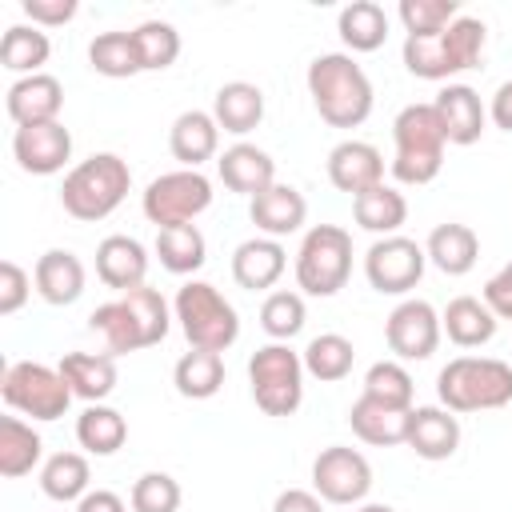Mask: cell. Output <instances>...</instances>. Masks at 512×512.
<instances>
[{
    "label": "cell",
    "mask_w": 512,
    "mask_h": 512,
    "mask_svg": "<svg viewBox=\"0 0 512 512\" xmlns=\"http://www.w3.org/2000/svg\"><path fill=\"white\" fill-rule=\"evenodd\" d=\"M488 120L504 132H512V80H504L496 92H492V104H488Z\"/></svg>",
    "instance_id": "cell-50"
},
{
    "label": "cell",
    "mask_w": 512,
    "mask_h": 512,
    "mask_svg": "<svg viewBox=\"0 0 512 512\" xmlns=\"http://www.w3.org/2000/svg\"><path fill=\"white\" fill-rule=\"evenodd\" d=\"M132 40H136V52H140V68L144 72H164L180 56V32L168 20H144V24H136L132 28Z\"/></svg>",
    "instance_id": "cell-42"
},
{
    "label": "cell",
    "mask_w": 512,
    "mask_h": 512,
    "mask_svg": "<svg viewBox=\"0 0 512 512\" xmlns=\"http://www.w3.org/2000/svg\"><path fill=\"white\" fill-rule=\"evenodd\" d=\"M284 268H288V252L272 236H252V240L236 244V252H232V280L248 292L272 288L284 276Z\"/></svg>",
    "instance_id": "cell-23"
},
{
    "label": "cell",
    "mask_w": 512,
    "mask_h": 512,
    "mask_svg": "<svg viewBox=\"0 0 512 512\" xmlns=\"http://www.w3.org/2000/svg\"><path fill=\"white\" fill-rule=\"evenodd\" d=\"M484 304L492 308L496 320H512V264L496 268V272L484 280Z\"/></svg>",
    "instance_id": "cell-48"
},
{
    "label": "cell",
    "mask_w": 512,
    "mask_h": 512,
    "mask_svg": "<svg viewBox=\"0 0 512 512\" xmlns=\"http://www.w3.org/2000/svg\"><path fill=\"white\" fill-rule=\"evenodd\" d=\"M436 396L448 412H492L512 404V364L496 356H456L436 376Z\"/></svg>",
    "instance_id": "cell-5"
},
{
    "label": "cell",
    "mask_w": 512,
    "mask_h": 512,
    "mask_svg": "<svg viewBox=\"0 0 512 512\" xmlns=\"http://www.w3.org/2000/svg\"><path fill=\"white\" fill-rule=\"evenodd\" d=\"M420 460H448L460 448V420L444 404H424L412 408L408 416V440H404Z\"/></svg>",
    "instance_id": "cell-21"
},
{
    "label": "cell",
    "mask_w": 512,
    "mask_h": 512,
    "mask_svg": "<svg viewBox=\"0 0 512 512\" xmlns=\"http://www.w3.org/2000/svg\"><path fill=\"white\" fill-rule=\"evenodd\" d=\"M132 188V168L124 156L116 152H92L88 160H80L64 184H60V204L72 220L80 224H96L104 216H112L124 196Z\"/></svg>",
    "instance_id": "cell-2"
},
{
    "label": "cell",
    "mask_w": 512,
    "mask_h": 512,
    "mask_svg": "<svg viewBox=\"0 0 512 512\" xmlns=\"http://www.w3.org/2000/svg\"><path fill=\"white\" fill-rule=\"evenodd\" d=\"M368 400L376 404H388V408H412V396H416V384L408 376V368L400 360H376L368 372H364V392Z\"/></svg>",
    "instance_id": "cell-41"
},
{
    "label": "cell",
    "mask_w": 512,
    "mask_h": 512,
    "mask_svg": "<svg viewBox=\"0 0 512 512\" xmlns=\"http://www.w3.org/2000/svg\"><path fill=\"white\" fill-rule=\"evenodd\" d=\"M300 356H304V372H308L312 380L336 384V380H344V376L352 372L356 348H352V340L340 336V332H320V336L308 340V348H304Z\"/></svg>",
    "instance_id": "cell-40"
},
{
    "label": "cell",
    "mask_w": 512,
    "mask_h": 512,
    "mask_svg": "<svg viewBox=\"0 0 512 512\" xmlns=\"http://www.w3.org/2000/svg\"><path fill=\"white\" fill-rule=\"evenodd\" d=\"M172 384L184 400H212L224 388V356L220 352H204L192 348L176 360L172 368Z\"/></svg>",
    "instance_id": "cell-34"
},
{
    "label": "cell",
    "mask_w": 512,
    "mask_h": 512,
    "mask_svg": "<svg viewBox=\"0 0 512 512\" xmlns=\"http://www.w3.org/2000/svg\"><path fill=\"white\" fill-rule=\"evenodd\" d=\"M428 252L408 236H380L364 252V276L380 296H404L420 284Z\"/></svg>",
    "instance_id": "cell-11"
},
{
    "label": "cell",
    "mask_w": 512,
    "mask_h": 512,
    "mask_svg": "<svg viewBox=\"0 0 512 512\" xmlns=\"http://www.w3.org/2000/svg\"><path fill=\"white\" fill-rule=\"evenodd\" d=\"M272 512H324V500L308 488H284L272 504Z\"/></svg>",
    "instance_id": "cell-49"
},
{
    "label": "cell",
    "mask_w": 512,
    "mask_h": 512,
    "mask_svg": "<svg viewBox=\"0 0 512 512\" xmlns=\"http://www.w3.org/2000/svg\"><path fill=\"white\" fill-rule=\"evenodd\" d=\"M56 368L72 388V396L88 404H104L116 392V356L108 352H64Z\"/></svg>",
    "instance_id": "cell-24"
},
{
    "label": "cell",
    "mask_w": 512,
    "mask_h": 512,
    "mask_svg": "<svg viewBox=\"0 0 512 512\" xmlns=\"http://www.w3.org/2000/svg\"><path fill=\"white\" fill-rule=\"evenodd\" d=\"M4 108H8L16 128L52 124V120H60V108H64V84L48 72L20 76V80H12L8 96H4Z\"/></svg>",
    "instance_id": "cell-15"
},
{
    "label": "cell",
    "mask_w": 512,
    "mask_h": 512,
    "mask_svg": "<svg viewBox=\"0 0 512 512\" xmlns=\"http://www.w3.org/2000/svg\"><path fill=\"white\" fill-rule=\"evenodd\" d=\"M156 256L172 276H192L208 260V240L196 224H176V228H156Z\"/></svg>",
    "instance_id": "cell-33"
},
{
    "label": "cell",
    "mask_w": 512,
    "mask_h": 512,
    "mask_svg": "<svg viewBox=\"0 0 512 512\" xmlns=\"http://www.w3.org/2000/svg\"><path fill=\"white\" fill-rule=\"evenodd\" d=\"M12 156L28 176H56L72 160V132L60 120L16 128L12 132Z\"/></svg>",
    "instance_id": "cell-14"
},
{
    "label": "cell",
    "mask_w": 512,
    "mask_h": 512,
    "mask_svg": "<svg viewBox=\"0 0 512 512\" xmlns=\"http://www.w3.org/2000/svg\"><path fill=\"white\" fill-rule=\"evenodd\" d=\"M392 176L400 184H432L444 168V128L432 104H404L392 120Z\"/></svg>",
    "instance_id": "cell-4"
},
{
    "label": "cell",
    "mask_w": 512,
    "mask_h": 512,
    "mask_svg": "<svg viewBox=\"0 0 512 512\" xmlns=\"http://www.w3.org/2000/svg\"><path fill=\"white\" fill-rule=\"evenodd\" d=\"M216 172H220V180H224V188H228V192L248 196V200L276 184V160H272L264 148L244 144V140L220 152Z\"/></svg>",
    "instance_id": "cell-22"
},
{
    "label": "cell",
    "mask_w": 512,
    "mask_h": 512,
    "mask_svg": "<svg viewBox=\"0 0 512 512\" xmlns=\"http://www.w3.org/2000/svg\"><path fill=\"white\" fill-rule=\"evenodd\" d=\"M352 276V236L340 224H316L296 248V284L304 296H336Z\"/></svg>",
    "instance_id": "cell-7"
},
{
    "label": "cell",
    "mask_w": 512,
    "mask_h": 512,
    "mask_svg": "<svg viewBox=\"0 0 512 512\" xmlns=\"http://www.w3.org/2000/svg\"><path fill=\"white\" fill-rule=\"evenodd\" d=\"M96 276H100L104 288H112L120 296L132 292V288H140L144 276H148V252H144V244L136 236H124V232L104 236L96 244Z\"/></svg>",
    "instance_id": "cell-19"
},
{
    "label": "cell",
    "mask_w": 512,
    "mask_h": 512,
    "mask_svg": "<svg viewBox=\"0 0 512 512\" xmlns=\"http://www.w3.org/2000/svg\"><path fill=\"white\" fill-rule=\"evenodd\" d=\"M168 148L180 160V168H200L220 148V124H216V116L212 112H200V108L180 112L172 120V128H168Z\"/></svg>",
    "instance_id": "cell-25"
},
{
    "label": "cell",
    "mask_w": 512,
    "mask_h": 512,
    "mask_svg": "<svg viewBox=\"0 0 512 512\" xmlns=\"http://www.w3.org/2000/svg\"><path fill=\"white\" fill-rule=\"evenodd\" d=\"M0 396L12 412L32 420H60L72 404V388L64 384L60 368H48L40 360H12L0 376Z\"/></svg>",
    "instance_id": "cell-9"
},
{
    "label": "cell",
    "mask_w": 512,
    "mask_h": 512,
    "mask_svg": "<svg viewBox=\"0 0 512 512\" xmlns=\"http://www.w3.org/2000/svg\"><path fill=\"white\" fill-rule=\"evenodd\" d=\"M88 328H92V332H100V340H104V352H108V356H124V352L152 348V340H148V332H144V324H140L136 308H132L124 296H116V300L100 304V308L88 316Z\"/></svg>",
    "instance_id": "cell-26"
},
{
    "label": "cell",
    "mask_w": 512,
    "mask_h": 512,
    "mask_svg": "<svg viewBox=\"0 0 512 512\" xmlns=\"http://www.w3.org/2000/svg\"><path fill=\"white\" fill-rule=\"evenodd\" d=\"M336 32H340L348 56L352 52H376L388 40V12L376 0H352V4L340 8Z\"/></svg>",
    "instance_id": "cell-31"
},
{
    "label": "cell",
    "mask_w": 512,
    "mask_h": 512,
    "mask_svg": "<svg viewBox=\"0 0 512 512\" xmlns=\"http://www.w3.org/2000/svg\"><path fill=\"white\" fill-rule=\"evenodd\" d=\"M212 204V180L200 168H176L156 176L144 196L140 208L156 228H176V224H192L204 208Z\"/></svg>",
    "instance_id": "cell-10"
},
{
    "label": "cell",
    "mask_w": 512,
    "mask_h": 512,
    "mask_svg": "<svg viewBox=\"0 0 512 512\" xmlns=\"http://www.w3.org/2000/svg\"><path fill=\"white\" fill-rule=\"evenodd\" d=\"M76 512H128V504H124L116 492L96 488V492H88V496L76 500Z\"/></svg>",
    "instance_id": "cell-51"
},
{
    "label": "cell",
    "mask_w": 512,
    "mask_h": 512,
    "mask_svg": "<svg viewBox=\"0 0 512 512\" xmlns=\"http://www.w3.org/2000/svg\"><path fill=\"white\" fill-rule=\"evenodd\" d=\"M408 416L412 408H388V404H376L368 396H360L352 408H348V424L352 432L364 440V444H376V448H392V444H404L408 440Z\"/></svg>",
    "instance_id": "cell-29"
},
{
    "label": "cell",
    "mask_w": 512,
    "mask_h": 512,
    "mask_svg": "<svg viewBox=\"0 0 512 512\" xmlns=\"http://www.w3.org/2000/svg\"><path fill=\"white\" fill-rule=\"evenodd\" d=\"M440 312L428 300H400L384 320V340L396 360H428L440 348Z\"/></svg>",
    "instance_id": "cell-13"
},
{
    "label": "cell",
    "mask_w": 512,
    "mask_h": 512,
    "mask_svg": "<svg viewBox=\"0 0 512 512\" xmlns=\"http://www.w3.org/2000/svg\"><path fill=\"white\" fill-rule=\"evenodd\" d=\"M396 16L408 36H432V32H444L460 16V4L456 0H400Z\"/></svg>",
    "instance_id": "cell-44"
},
{
    "label": "cell",
    "mask_w": 512,
    "mask_h": 512,
    "mask_svg": "<svg viewBox=\"0 0 512 512\" xmlns=\"http://www.w3.org/2000/svg\"><path fill=\"white\" fill-rule=\"evenodd\" d=\"M88 68L108 76V80H128V76H140V52H136V40L132 32L116 28V32H100L92 44H88Z\"/></svg>",
    "instance_id": "cell-39"
},
{
    "label": "cell",
    "mask_w": 512,
    "mask_h": 512,
    "mask_svg": "<svg viewBox=\"0 0 512 512\" xmlns=\"http://www.w3.org/2000/svg\"><path fill=\"white\" fill-rule=\"evenodd\" d=\"M352 512H396L392 504H356Z\"/></svg>",
    "instance_id": "cell-52"
},
{
    "label": "cell",
    "mask_w": 512,
    "mask_h": 512,
    "mask_svg": "<svg viewBox=\"0 0 512 512\" xmlns=\"http://www.w3.org/2000/svg\"><path fill=\"white\" fill-rule=\"evenodd\" d=\"M172 316L180 320V332L188 340V348H204V352H228L240 340V312L232 308V300L208 284V280H188L176 288L172 300Z\"/></svg>",
    "instance_id": "cell-6"
},
{
    "label": "cell",
    "mask_w": 512,
    "mask_h": 512,
    "mask_svg": "<svg viewBox=\"0 0 512 512\" xmlns=\"http://www.w3.org/2000/svg\"><path fill=\"white\" fill-rule=\"evenodd\" d=\"M212 116L224 132L232 136H248L252 128H260L264 120V92L248 80H232V84H220L216 96H212Z\"/></svg>",
    "instance_id": "cell-28"
},
{
    "label": "cell",
    "mask_w": 512,
    "mask_h": 512,
    "mask_svg": "<svg viewBox=\"0 0 512 512\" xmlns=\"http://www.w3.org/2000/svg\"><path fill=\"white\" fill-rule=\"evenodd\" d=\"M440 328L448 332V340L456 348H480L496 336V316L484 300L476 296H456L448 300V308L440 312Z\"/></svg>",
    "instance_id": "cell-32"
},
{
    "label": "cell",
    "mask_w": 512,
    "mask_h": 512,
    "mask_svg": "<svg viewBox=\"0 0 512 512\" xmlns=\"http://www.w3.org/2000/svg\"><path fill=\"white\" fill-rule=\"evenodd\" d=\"M76 440L92 456H112L128 440V420L116 408H108V404H88L76 416Z\"/></svg>",
    "instance_id": "cell-37"
},
{
    "label": "cell",
    "mask_w": 512,
    "mask_h": 512,
    "mask_svg": "<svg viewBox=\"0 0 512 512\" xmlns=\"http://www.w3.org/2000/svg\"><path fill=\"white\" fill-rule=\"evenodd\" d=\"M32 284H36V292H40L44 304L68 308V304H76V300L84 296L88 272H84V264H80L76 252H68V248H48V252L36 260V268H32Z\"/></svg>",
    "instance_id": "cell-20"
},
{
    "label": "cell",
    "mask_w": 512,
    "mask_h": 512,
    "mask_svg": "<svg viewBox=\"0 0 512 512\" xmlns=\"http://www.w3.org/2000/svg\"><path fill=\"white\" fill-rule=\"evenodd\" d=\"M304 356L288 344H264L248 360V384L252 400L264 416H292L304 404Z\"/></svg>",
    "instance_id": "cell-8"
},
{
    "label": "cell",
    "mask_w": 512,
    "mask_h": 512,
    "mask_svg": "<svg viewBox=\"0 0 512 512\" xmlns=\"http://www.w3.org/2000/svg\"><path fill=\"white\" fill-rule=\"evenodd\" d=\"M488 28L476 16H456L444 32L432 36H404V68L420 80H452L468 72L484 56Z\"/></svg>",
    "instance_id": "cell-3"
},
{
    "label": "cell",
    "mask_w": 512,
    "mask_h": 512,
    "mask_svg": "<svg viewBox=\"0 0 512 512\" xmlns=\"http://www.w3.org/2000/svg\"><path fill=\"white\" fill-rule=\"evenodd\" d=\"M436 116H440V128H444V140L456 144V148H468L480 140L484 124H488V108L480 104V92L468 88V84H444L432 100Z\"/></svg>",
    "instance_id": "cell-17"
},
{
    "label": "cell",
    "mask_w": 512,
    "mask_h": 512,
    "mask_svg": "<svg viewBox=\"0 0 512 512\" xmlns=\"http://www.w3.org/2000/svg\"><path fill=\"white\" fill-rule=\"evenodd\" d=\"M24 8V16L36 24V28H60V24H68L72 16H76V0H24L20 4Z\"/></svg>",
    "instance_id": "cell-47"
},
{
    "label": "cell",
    "mask_w": 512,
    "mask_h": 512,
    "mask_svg": "<svg viewBox=\"0 0 512 512\" xmlns=\"http://www.w3.org/2000/svg\"><path fill=\"white\" fill-rule=\"evenodd\" d=\"M308 96L324 124L332 128H360L372 116L376 92L368 72L348 52H320L308 64Z\"/></svg>",
    "instance_id": "cell-1"
},
{
    "label": "cell",
    "mask_w": 512,
    "mask_h": 512,
    "mask_svg": "<svg viewBox=\"0 0 512 512\" xmlns=\"http://www.w3.org/2000/svg\"><path fill=\"white\" fill-rule=\"evenodd\" d=\"M308 320V308H304V292H268L264 304H260V328L276 340V344H288Z\"/></svg>",
    "instance_id": "cell-43"
},
{
    "label": "cell",
    "mask_w": 512,
    "mask_h": 512,
    "mask_svg": "<svg viewBox=\"0 0 512 512\" xmlns=\"http://www.w3.org/2000/svg\"><path fill=\"white\" fill-rule=\"evenodd\" d=\"M328 180L336 192H348L352 200L376 184H384V156L368 140H340L328 152Z\"/></svg>",
    "instance_id": "cell-16"
},
{
    "label": "cell",
    "mask_w": 512,
    "mask_h": 512,
    "mask_svg": "<svg viewBox=\"0 0 512 512\" xmlns=\"http://www.w3.org/2000/svg\"><path fill=\"white\" fill-rule=\"evenodd\" d=\"M44 456V440L32 424H24L20 416H4L0 420V476L20 480L28 476Z\"/></svg>",
    "instance_id": "cell-35"
},
{
    "label": "cell",
    "mask_w": 512,
    "mask_h": 512,
    "mask_svg": "<svg viewBox=\"0 0 512 512\" xmlns=\"http://www.w3.org/2000/svg\"><path fill=\"white\" fill-rule=\"evenodd\" d=\"M312 492L324 504H364L372 492V464L364 452L332 444L312 460Z\"/></svg>",
    "instance_id": "cell-12"
},
{
    "label": "cell",
    "mask_w": 512,
    "mask_h": 512,
    "mask_svg": "<svg viewBox=\"0 0 512 512\" xmlns=\"http://www.w3.org/2000/svg\"><path fill=\"white\" fill-rule=\"evenodd\" d=\"M28 296H32V276L16 260H4L0 264V316L20 312Z\"/></svg>",
    "instance_id": "cell-46"
},
{
    "label": "cell",
    "mask_w": 512,
    "mask_h": 512,
    "mask_svg": "<svg viewBox=\"0 0 512 512\" xmlns=\"http://www.w3.org/2000/svg\"><path fill=\"white\" fill-rule=\"evenodd\" d=\"M248 216H252L256 232H264V236H272V240H284V236H292V232L304 228V220H308V200H304L300 188L276 180L272 188H264L260 196L248 200Z\"/></svg>",
    "instance_id": "cell-18"
},
{
    "label": "cell",
    "mask_w": 512,
    "mask_h": 512,
    "mask_svg": "<svg viewBox=\"0 0 512 512\" xmlns=\"http://www.w3.org/2000/svg\"><path fill=\"white\" fill-rule=\"evenodd\" d=\"M352 216L364 232H372L376 240L380 236H400L404 220H408V200L404 192H396L392 184H376L368 192H360L352 200Z\"/></svg>",
    "instance_id": "cell-30"
},
{
    "label": "cell",
    "mask_w": 512,
    "mask_h": 512,
    "mask_svg": "<svg viewBox=\"0 0 512 512\" xmlns=\"http://www.w3.org/2000/svg\"><path fill=\"white\" fill-rule=\"evenodd\" d=\"M88 480H92V468H88V456H80V452H56L40 464V488L56 504L88 496L92 492Z\"/></svg>",
    "instance_id": "cell-38"
},
{
    "label": "cell",
    "mask_w": 512,
    "mask_h": 512,
    "mask_svg": "<svg viewBox=\"0 0 512 512\" xmlns=\"http://www.w3.org/2000/svg\"><path fill=\"white\" fill-rule=\"evenodd\" d=\"M180 500H184V492H180L176 476H168V472H144V476H136L132 496H128L132 512H176Z\"/></svg>",
    "instance_id": "cell-45"
},
{
    "label": "cell",
    "mask_w": 512,
    "mask_h": 512,
    "mask_svg": "<svg viewBox=\"0 0 512 512\" xmlns=\"http://www.w3.org/2000/svg\"><path fill=\"white\" fill-rule=\"evenodd\" d=\"M424 252H428V264H436L444 276H468L480 260V236L468 224L448 220V224H436L428 232Z\"/></svg>",
    "instance_id": "cell-27"
},
{
    "label": "cell",
    "mask_w": 512,
    "mask_h": 512,
    "mask_svg": "<svg viewBox=\"0 0 512 512\" xmlns=\"http://www.w3.org/2000/svg\"><path fill=\"white\" fill-rule=\"evenodd\" d=\"M52 56V40L36 24H12L0 36V64L16 76H36Z\"/></svg>",
    "instance_id": "cell-36"
}]
</instances>
